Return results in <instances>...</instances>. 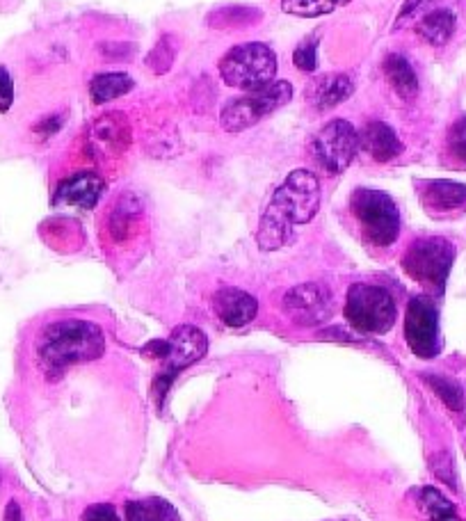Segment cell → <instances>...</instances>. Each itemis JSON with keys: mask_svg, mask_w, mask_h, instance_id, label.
Instances as JSON below:
<instances>
[{"mask_svg": "<svg viewBox=\"0 0 466 521\" xmlns=\"http://www.w3.org/2000/svg\"><path fill=\"white\" fill-rule=\"evenodd\" d=\"M455 263V245L446 238H421L409 245L403 256V270L414 282L441 295Z\"/></svg>", "mask_w": 466, "mask_h": 521, "instance_id": "obj_7", "label": "cell"}, {"mask_svg": "<svg viewBox=\"0 0 466 521\" xmlns=\"http://www.w3.org/2000/svg\"><path fill=\"white\" fill-rule=\"evenodd\" d=\"M352 218L357 220L361 234L375 247H389L400 236V211L393 197L382 190L357 188L350 197Z\"/></svg>", "mask_w": 466, "mask_h": 521, "instance_id": "obj_4", "label": "cell"}, {"mask_svg": "<svg viewBox=\"0 0 466 521\" xmlns=\"http://www.w3.org/2000/svg\"><path fill=\"white\" fill-rule=\"evenodd\" d=\"M277 55L268 44L247 42L229 48L218 62V71L224 83L236 90H261L275 83L277 78Z\"/></svg>", "mask_w": 466, "mask_h": 521, "instance_id": "obj_3", "label": "cell"}, {"mask_svg": "<svg viewBox=\"0 0 466 521\" xmlns=\"http://www.w3.org/2000/svg\"><path fill=\"white\" fill-rule=\"evenodd\" d=\"M382 71L387 83L391 85V90L396 92L400 99L412 101L414 96L419 94V76H416L412 62H409L405 55L389 53L382 62Z\"/></svg>", "mask_w": 466, "mask_h": 521, "instance_id": "obj_17", "label": "cell"}, {"mask_svg": "<svg viewBox=\"0 0 466 521\" xmlns=\"http://www.w3.org/2000/svg\"><path fill=\"white\" fill-rule=\"evenodd\" d=\"M106 352V336L101 327L80 318H64L48 323L37 341L39 362L48 373L94 362Z\"/></svg>", "mask_w": 466, "mask_h": 521, "instance_id": "obj_2", "label": "cell"}, {"mask_svg": "<svg viewBox=\"0 0 466 521\" xmlns=\"http://www.w3.org/2000/svg\"><path fill=\"white\" fill-rule=\"evenodd\" d=\"M455 28H457V19L451 10L428 12L419 21V26H416L419 35L432 46H444L451 42V37L455 35Z\"/></svg>", "mask_w": 466, "mask_h": 521, "instance_id": "obj_20", "label": "cell"}, {"mask_svg": "<svg viewBox=\"0 0 466 521\" xmlns=\"http://www.w3.org/2000/svg\"><path fill=\"white\" fill-rule=\"evenodd\" d=\"M430 471L435 474L441 483H446L451 490H457V476H455V460L448 451H439L430 458Z\"/></svg>", "mask_w": 466, "mask_h": 521, "instance_id": "obj_29", "label": "cell"}, {"mask_svg": "<svg viewBox=\"0 0 466 521\" xmlns=\"http://www.w3.org/2000/svg\"><path fill=\"white\" fill-rule=\"evenodd\" d=\"M142 213V206L138 202V197L133 195H124L119 199L117 206L112 208V215H110V234L115 240H124L128 236V231H131L133 222L140 218Z\"/></svg>", "mask_w": 466, "mask_h": 521, "instance_id": "obj_23", "label": "cell"}, {"mask_svg": "<svg viewBox=\"0 0 466 521\" xmlns=\"http://www.w3.org/2000/svg\"><path fill=\"white\" fill-rule=\"evenodd\" d=\"M83 521H122L117 515V510L110 503H96V506L87 508Z\"/></svg>", "mask_w": 466, "mask_h": 521, "instance_id": "obj_32", "label": "cell"}, {"mask_svg": "<svg viewBox=\"0 0 466 521\" xmlns=\"http://www.w3.org/2000/svg\"><path fill=\"white\" fill-rule=\"evenodd\" d=\"M14 76L12 71L0 64V115H7L14 106Z\"/></svg>", "mask_w": 466, "mask_h": 521, "instance_id": "obj_31", "label": "cell"}, {"mask_svg": "<svg viewBox=\"0 0 466 521\" xmlns=\"http://www.w3.org/2000/svg\"><path fill=\"white\" fill-rule=\"evenodd\" d=\"M421 202L432 213L460 211L466 206V186L457 181H425L421 188Z\"/></svg>", "mask_w": 466, "mask_h": 521, "instance_id": "obj_16", "label": "cell"}, {"mask_svg": "<svg viewBox=\"0 0 466 521\" xmlns=\"http://www.w3.org/2000/svg\"><path fill=\"white\" fill-rule=\"evenodd\" d=\"M94 142H99L103 149L112 151V154H122L131 142V128H128V119L119 112H110V115L101 117L94 122L92 128Z\"/></svg>", "mask_w": 466, "mask_h": 521, "instance_id": "obj_18", "label": "cell"}, {"mask_svg": "<svg viewBox=\"0 0 466 521\" xmlns=\"http://www.w3.org/2000/svg\"><path fill=\"white\" fill-rule=\"evenodd\" d=\"M167 341H170V350H167L163 359L165 366L154 382V396L158 407H163L167 391H170L172 382L179 378V373L186 371L188 366L197 364L199 359H204L208 352L206 334L195 325L176 327Z\"/></svg>", "mask_w": 466, "mask_h": 521, "instance_id": "obj_8", "label": "cell"}, {"mask_svg": "<svg viewBox=\"0 0 466 521\" xmlns=\"http://www.w3.org/2000/svg\"><path fill=\"white\" fill-rule=\"evenodd\" d=\"M293 64L302 74H313L318 69V35H311L297 44L293 53Z\"/></svg>", "mask_w": 466, "mask_h": 521, "instance_id": "obj_28", "label": "cell"}, {"mask_svg": "<svg viewBox=\"0 0 466 521\" xmlns=\"http://www.w3.org/2000/svg\"><path fill=\"white\" fill-rule=\"evenodd\" d=\"M348 3L352 0H284L281 7L293 16H323Z\"/></svg>", "mask_w": 466, "mask_h": 521, "instance_id": "obj_26", "label": "cell"}, {"mask_svg": "<svg viewBox=\"0 0 466 521\" xmlns=\"http://www.w3.org/2000/svg\"><path fill=\"white\" fill-rule=\"evenodd\" d=\"M293 99V85L288 80H275L261 90L247 92L227 101L220 112V126L227 133H243Z\"/></svg>", "mask_w": 466, "mask_h": 521, "instance_id": "obj_6", "label": "cell"}, {"mask_svg": "<svg viewBox=\"0 0 466 521\" xmlns=\"http://www.w3.org/2000/svg\"><path fill=\"white\" fill-rule=\"evenodd\" d=\"M359 151V131L348 119H332L311 140V154L320 170L343 174Z\"/></svg>", "mask_w": 466, "mask_h": 521, "instance_id": "obj_9", "label": "cell"}, {"mask_svg": "<svg viewBox=\"0 0 466 521\" xmlns=\"http://www.w3.org/2000/svg\"><path fill=\"white\" fill-rule=\"evenodd\" d=\"M421 506L430 521H462L457 517L455 506L435 487H425L421 492Z\"/></svg>", "mask_w": 466, "mask_h": 521, "instance_id": "obj_24", "label": "cell"}, {"mask_svg": "<svg viewBox=\"0 0 466 521\" xmlns=\"http://www.w3.org/2000/svg\"><path fill=\"white\" fill-rule=\"evenodd\" d=\"M103 192H106V181L94 172H78L69 179L60 181L58 190L53 195V204L78 206L83 211H92L99 204Z\"/></svg>", "mask_w": 466, "mask_h": 521, "instance_id": "obj_12", "label": "cell"}, {"mask_svg": "<svg viewBox=\"0 0 466 521\" xmlns=\"http://www.w3.org/2000/svg\"><path fill=\"white\" fill-rule=\"evenodd\" d=\"M352 92H355V83H352L350 76L325 74L311 80L304 96H307V101L313 108L323 112L341 106V103L350 99Z\"/></svg>", "mask_w": 466, "mask_h": 521, "instance_id": "obj_14", "label": "cell"}, {"mask_svg": "<svg viewBox=\"0 0 466 521\" xmlns=\"http://www.w3.org/2000/svg\"><path fill=\"white\" fill-rule=\"evenodd\" d=\"M254 19H259V10H252V7H222V10L213 12L211 23L213 28H240V26H249Z\"/></svg>", "mask_w": 466, "mask_h": 521, "instance_id": "obj_25", "label": "cell"}, {"mask_svg": "<svg viewBox=\"0 0 466 521\" xmlns=\"http://www.w3.org/2000/svg\"><path fill=\"white\" fill-rule=\"evenodd\" d=\"M149 69L154 71V74H167V71L172 69L174 64V46L170 39H163V42H158L154 51L149 53L147 58Z\"/></svg>", "mask_w": 466, "mask_h": 521, "instance_id": "obj_30", "label": "cell"}, {"mask_svg": "<svg viewBox=\"0 0 466 521\" xmlns=\"http://www.w3.org/2000/svg\"><path fill=\"white\" fill-rule=\"evenodd\" d=\"M126 521H181V517L165 499H144L126 503Z\"/></svg>", "mask_w": 466, "mask_h": 521, "instance_id": "obj_21", "label": "cell"}, {"mask_svg": "<svg viewBox=\"0 0 466 521\" xmlns=\"http://www.w3.org/2000/svg\"><path fill=\"white\" fill-rule=\"evenodd\" d=\"M5 521H23L21 508H19V503H16V501H10V506H7Z\"/></svg>", "mask_w": 466, "mask_h": 521, "instance_id": "obj_34", "label": "cell"}, {"mask_svg": "<svg viewBox=\"0 0 466 521\" xmlns=\"http://www.w3.org/2000/svg\"><path fill=\"white\" fill-rule=\"evenodd\" d=\"M421 378L432 391H435L437 398L448 407V410L455 412V414H464L466 400H464V391H462L460 384H457L451 378H446V375H439V373H423Z\"/></svg>", "mask_w": 466, "mask_h": 521, "instance_id": "obj_22", "label": "cell"}, {"mask_svg": "<svg viewBox=\"0 0 466 521\" xmlns=\"http://www.w3.org/2000/svg\"><path fill=\"white\" fill-rule=\"evenodd\" d=\"M284 311L293 323L316 327L332 316V295L320 284H300L284 295Z\"/></svg>", "mask_w": 466, "mask_h": 521, "instance_id": "obj_11", "label": "cell"}, {"mask_svg": "<svg viewBox=\"0 0 466 521\" xmlns=\"http://www.w3.org/2000/svg\"><path fill=\"white\" fill-rule=\"evenodd\" d=\"M405 341L409 350L421 359H432L441 352L439 309L428 295L409 300L405 314Z\"/></svg>", "mask_w": 466, "mask_h": 521, "instance_id": "obj_10", "label": "cell"}, {"mask_svg": "<svg viewBox=\"0 0 466 521\" xmlns=\"http://www.w3.org/2000/svg\"><path fill=\"white\" fill-rule=\"evenodd\" d=\"M135 87L133 78L124 74V71H115V74H96L90 80V96L96 106L110 103L115 99H122Z\"/></svg>", "mask_w": 466, "mask_h": 521, "instance_id": "obj_19", "label": "cell"}, {"mask_svg": "<svg viewBox=\"0 0 466 521\" xmlns=\"http://www.w3.org/2000/svg\"><path fill=\"white\" fill-rule=\"evenodd\" d=\"M343 311L350 327L361 334H387L398 316L391 293L375 284H352Z\"/></svg>", "mask_w": 466, "mask_h": 521, "instance_id": "obj_5", "label": "cell"}, {"mask_svg": "<svg viewBox=\"0 0 466 521\" xmlns=\"http://www.w3.org/2000/svg\"><path fill=\"white\" fill-rule=\"evenodd\" d=\"M213 307L222 323L233 330L249 325L259 314V302L254 295L240 291V288H220L213 298Z\"/></svg>", "mask_w": 466, "mask_h": 521, "instance_id": "obj_13", "label": "cell"}, {"mask_svg": "<svg viewBox=\"0 0 466 521\" xmlns=\"http://www.w3.org/2000/svg\"><path fill=\"white\" fill-rule=\"evenodd\" d=\"M359 149L384 165L403 154V142L387 122H368L359 133Z\"/></svg>", "mask_w": 466, "mask_h": 521, "instance_id": "obj_15", "label": "cell"}, {"mask_svg": "<svg viewBox=\"0 0 466 521\" xmlns=\"http://www.w3.org/2000/svg\"><path fill=\"white\" fill-rule=\"evenodd\" d=\"M446 149H448V156H451L455 163L466 165V115L455 119L451 128H448Z\"/></svg>", "mask_w": 466, "mask_h": 521, "instance_id": "obj_27", "label": "cell"}, {"mask_svg": "<svg viewBox=\"0 0 466 521\" xmlns=\"http://www.w3.org/2000/svg\"><path fill=\"white\" fill-rule=\"evenodd\" d=\"M432 3H435V0H405L403 10H400L398 19H396V28H403L409 19H414L416 14L423 12L425 7L432 5Z\"/></svg>", "mask_w": 466, "mask_h": 521, "instance_id": "obj_33", "label": "cell"}, {"mask_svg": "<svg viewBox=\"0 0 466 521\" xmlns=\"http://www.w3.org/2000/svg\"><path fill=\"white\" fill-rule=\"evenodd\" d=\"M320 208V181L309 170H295L275 190L259 224L263 252L281 250L293 238V229L316 218Z\"/></svg>", "mask_w": 466, "mask_h": 521, "instance_id": "obj_1", "label": "cell"}]
</instances>
